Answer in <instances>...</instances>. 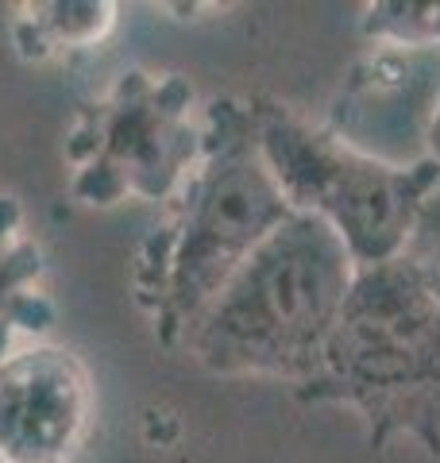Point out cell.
<instances>
[{"mask_svg": "<svg viewBox=\"0 0 440 463\" xmlns=\"http://www.w3.org/2000/svg\"><path fill=\"white\" fill-rule=\"evenodd\" d=\"M247 105L259 155L293 213L325 221L348 243L356 267L402 255L425 197L440 182L433 158L406 170L387 166L274 97H252Z\"/></svg>", "mask_w": 440, "mask_h": 463, "instance_id": "cell-4", "label": "cell"}, {"mask_svg": "<svg viewBox=\"0 0 440 463\" xmlns=\"http://www.w3.org/2000/svg\"><path fill=\"white\" fill-rule=\"evenodd\" d=\"M205 143V109L178 70L131 66L66 132V194L85 209L167 205Z\"/></svg>", "mask_w": 440, "mask_h": 463, "instance_id": "cell-5", "label": "cell"}, {"mask_svg": "<svg viewBox=\"0 0 440 463\" xmlns=\"http://www.w3.org/2000/svg\"><path fill=\"white\" fill-rule=\"evenodd\" d=\"M440 109V47H367L336 90L325 128L387 166L429 163Z\"/></svg>", "mask_w": 440, "mask_h": 463, "instance_id": "cell-6", "label": "cell"}, {"mask_svg": "<svg viewBox=\"0 0 440 463\" xmlns=\"http://www.w3.org/2000/svg\"><path fill=\"white\" fill-rule=\"evenodd\" d=\"M371 43L398 47H440V0H375L359 16Z\"/></svg>", "mask_w": 440, "mask_h": 463, "instance_id": "cell-10", "label": "cell"}, {"mask_svg": "<svg viewBox=\"0 0 440 463\" xmlns=\"http://www.w3.org/2000/svg\"><path fill=\"white\" fill-rule=\"evenodd\" d=\"M116 24V0H24L12 8V43L27 62H51L105 47Z\"/></svg>", "mask_w": 440, "mask_h": 463, "instance_id": "cell-9", "label": "cell"}, {"mask_svg": "<svg viewBox=\"0 0 440 463\" xmlns=\"http://www.w3.org/2000/svg\"><path fill=\"white\" fill-rule=\"evenodd\" d=\"M290 216L259 155L252 105L240 97L209 100L197 163L163 205V221L139 240L128 274L131 301L167 352H178L232 274Z\"/></svg>", "mask_w": 440, "mask_h": 463, "instance_id": "cell-1", "label": "cell"}, {"mask_svg": "<svg viewBox=\"0 0 440 463\" xmlns=\"http://www.w3.org/2000/svg\"><path fill=\"white\" fill-rule=\"evenodd\" d=\"M293 394L356 410L375 452L409 437L440 456V309L402 255L356 267L325 364Z\"/></svg>", "mask_w": 440, "mask_h": 463, "instance_id": "cell-3", "label": "cell"}, {"mask_svg": "<svg viewBox=\"0 0 440 463\" xmlns=\"http://www.w3.org/2000/svg\"><path fill=\"white\" fill-rule=\"evenodd\" d=\"M402 259L414 267L421 286L429 289V298L436 301V309H440V182L433 185V194L425 197L417 221H414V228H409Z\"/></svg>", "mask_w": 440, "mask_h": 463, "instance_id": "cell-11", "label": "cell"}, {"mask_svg": "<svg viewBox=\"0 0 440 463\" xmlns=\"http://www.w3.org/2000/svg\"><path fill=\"white\" fill-rule=\"evenodd\" d=\"M97 425V386L66 344L0 359V463H78Z\"/></svg>", "mask_w": 440, "mask_h": 463, "instance_id": "cell-7", "label": "cell"}, {"mask_svg": "<svg viewBox=\"0 0 440 463\" xmlns=\"http://www.w3.org/2000/svg\"><path fill=\"white\" fill-rule=\"evenodd\" d=\"M43 279L47 255L27 232L24 201L16 194H0V359L27 344H43L58 321Z\"/></svg>", "mask_w": 440, "mask_h": 463, "instance_id": "cell-8", "label": "cell"}, {"mask_svg": "<svg viewBox=\"0 0 440 463\" xmlns=\"http://www.w3.org/2000/svg\"><path fill=\"white\" fill-rule=\"evenodd\" d=\"M429 158L440 166V109H436V120H433V132H429Z\"/></svg>", "mask_w": 440, "mask_h": 463, "instance_id": "cell-12", "label": "cell"}, {"mask_svg": "<svg viewBox=\"0 0 440 463\" xmlns=\"http://www.w3.org/2000/svg\"><path fill=\"white\" fill-rule=\"evenodd\" d=\"M351 282L348 243L325 221L293 213L232 274L178 352L220 379H282L298 390L325 364Z\"/></svg>", "mask_w": 440, "mask_h": 463, "instance_id": "cell-2", "label": "cell"}]
</instances>
